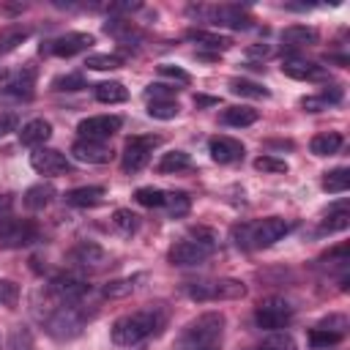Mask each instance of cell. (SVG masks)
I'll return each mask as SVG.
<instances>
[{"label": "cell", "mask_w": 350, "mask_h": 350, "mask_svg": "<svg viewBox=\"0 0 350 350\" xmlns=\"http://www.w3.org/2000/svg\"><path fill=\"white\" fill-rule=\"evenodd\" d=\"M71 156L82 164H104L109 161V148L96 139H77L71 145Z\"/></svg>", "instance_id": "cell-18"}, {"label": "cell", "mask_w": 350, "mask_h": 350, "mask_svg": "<svg viewBox=\"0 0 350 350\" xmlns=\"http://www.w3.org/2000/svg\"><path fill=\"white\" fill-rule=\"evenodd\" d=\"M194 104H197V107H208V104H216V98H211V96H197Z\"/></svg>", "instance_id": "cell-52"}, {"label": "cell", "mask_w": 350, "mask_h": 350, "mask_svg": "<svg viewBox=\"0 0 350 350\" xmlns=\"http://www.w3.org/2000/svg\"><path fill=\"white\" fill-rule=\"evenodd\" d=\"M5 77H8V74H5V68H3V66H0V82H3V79H5Z\"/></svg>", "instance_id": "cell-53"}, {"label": "cell", "mask_w": 350, "mask_h": 350, "mask_svg": "<svg viewBox=\"0 0 350 350\" xmlns=\"http://www.w3.org/2000/svg\"><path fill=\"white\" fill-rule=\"evenodd\" d=\"M224 314L221 312H202L175 339V350H221L224 339Z\"/></svg>", "instance_id": "cell-2"}, {"label": "cell", "mask_w": 350, "mask_h": 350, "mask_svg": "<svg viewBox=\"0 0 350 350\" xmlns=\"http://www.w3.org/2000/svg\"><path fill=\"white\" fill-rule=\"evenodd\" d=\"M175 90H178V88H170V85H164V82H150V85L142 90V96H145L148 101H172Z\"/></svg>", "instance_id": "cell-43"}, {"label": "cell", "mask_w": 350, "mask_h": 350, "mask_svg": "<svg viewBox=\"0 0 350 350\" xmlns=\"http://www.w3.org/2000/svg\"><path fill=\"white\" fill-rule=\"evenodd\" d=\"M85 66L93 68V71H112V68L123 66V57L120 55H90L85 60Z\"/></svg>", "instance_id": "cell-39"}, {"label": "cell", "mask_w": 350, "mask_h": 350, "mask_svg": "<svg viewBox=\"0 0 350 350\" xmlns=\"http://www.w3.org/2000/svg\"><path fill=\"white\" fill-rule=\"evenodd\" d=\"M342 142H345V137H342L339 131H323V134H314V137H312L309 150H312L314 156H334V153H339Z\"/></svg>", "instance_id": "cell-25"}, {"label": "cell", "mask_w": 350, "mask_h": 350, "mask_svg": "<svg viewBox=\"0 0 350 350\" xmlns=\"http://www.w3.org/2000/svg\"><path fill=\"white\" fill-rule=\"evenodd\" d=\"M38 238V227L30 219H3L0 221V249H22Z\"/></svg>", "instance_id": "cell-9"}, {"label": "cell", "mask_w": 350, "mask_h": 350, "mask_svg": "<svg viewBox=\"0 0 350 350\" xmlns=\"http://www.w3.org/2000/svg\"><path fill=\"white\" fill-rule=\"evenodd\" d=\"M317 328H325V331H334V334H347V317L345 314H328L325 320L317 323Z\"/></svg>", "instance_id": "cell-46"}, {"label": "cell", "mask_w": 350, "mask_h": 350, "mask_svg": "<svg viewBox=\"0 0 350 350\" xmlns=\"http://www.w3.org/2000/svg\"><path fill=\"white\" fill-rule=\"evenodd\" d=\"M257 120V109H252V107H227L224 112H221V123L224 126H238V129H243V126H252Z\"/></svg>", "instance_id": "cell-32"}, {"label": "cell", "mask_w": 350, "mask_h": 350, "mask_svg": "<svg viewBox=\"0 0 350 350\" xmlns=\"http://www.w3.org/2000/svg\"><path fill=\"white\" fill-rule=\"evenodd\" d=\"M16 115L14 112H0V137H5L8 131H14L16 129Z\"/></svg>", "instance_id": "cell-50"}, {"label": "cell", "mask_w": 350, "mask_h": 350, "mask_svg": "<svg viewBox=\"0 0 350 350\" xmlns=\"http://www.w3.org/2000/svg\"><path fill=\"white\" fill-rule=\"evenodd\" d=\"M167 306L164 304H148L137 312H129V314H120L112 328H109V336L115 345L120 347H134L150 336H159L161 328L167 325Z\"/></svg>", "instance_id": "cell-1"}, {"label": "cell", "mask_w": 350, "mask_h": 350, "mask_svg": "<svg viewBox=\"0 0 350 350\" xmlns=\"http://www.w3.org/2000/svg\"><path fill=\"white\" fill-rule=\"evenodd\" d=\"M301 107L306 112H323V109H328V101L323 96H306V98H301Z\"/></svg>", "instance_id": "cell-49"}, {"label": "cell", "mask_w": 350, "mask_h": 350, "mask_svg": "<svg viewBox=\"0 0 350 350\" xmlns=\"http://www.w3.org/2000/svg\"><path fill=\"white\" fill-rule=\"evenodd\" d=\"M30 167L38 172V175H46V178H55V175H66L74 170V164L55 148H36L30 153Z\"/></svg>", "instance_id": "cell-14"}, {"label": "cell", "mask_w": 350, "mask_h": 350, "mask_svg": "<svg viewBox=\"0 0 350 350\" xmlns=\"http://www.w3.org/2000/svg\"><path fill=\"white\" fill-rule=\"evenodd\" d=\"M156 170H159L161 175H172V172L191 170V156H189V153H183V150H170V153H164V156L159 159Z\"/></svg>", "instance_id": "cell-30"}, {"label": "cell", "mask_w": 350, "mask_h": 350, "mask_svg": "<svg viewBox=\"0 0 350 350\" xmlns=\"http://www.w3.org/2000/svg\"><path fill=\"white\" fill-rule=\"evenodd\" d=\"M52 137V123L44 120V118H36V120H27L22 129H19V142L27 145V148H44V142Z\"/></svg>", "instance_id": "cell-19"}, {"label": "cell", "mask_w": 350, "mask_h": 350, "mask_svg": "<svg viewBox=\"0 0 350 350\" xmlns=\"http://www.w3.org/2000/svg\"><path fill=\"white\" fill-rule=\"evenodd\" d=\"M55 200V186L52 183H36L22 194V202L27 211H44Z\"/></svg>", "instance_id": "cell-23"}, {"label": "cell", "mask_w": 350, "mask_h": 350, "mask_svg": "<svg viewBox=\"0 0 350 350\" xmlns=\"http://www.w3.org/2000/svg\"><path fill=\"white\" fill-rule=\"evenodd\" d=\"M178 112H180L178 101H148V115L156 120H172L178 118Z\"/></svg>", "instance_id": "cell-38"}, {"label": "cell", "mask_w": 350, "mask_h": 350, "mask_svg": "<svg viewBox=\"0 0 350 350\" xmlns=\"http://www.w3.org/2000/svg\"><path fill=\"white\" fill-rule=\"evenodd\" d=\"M230 93L235 96H243V98H268L271 90L262 88L260 82H252V79H243V77H235L230 79Z\"/></svg>", "instance_id": "cell-31"}, {"label": "cell", "mask_w": 350, "mask_h": 350, "mask_svg": "<svg viewBox=\"0 0 350 350\" xmlns=\"http://www.w3.org/2000/svg\"><path fill=\"white\" fill-rule=\"evenodd\" d=\"M191 16H202L205 22L216 27H230V30H249L254 25V16L241 8V5H189Z\"/></svg>", "instance_id": "cell-6"}, {"label": "cell", "mask_w": 350, "mask_h": 350, "mask_svg": "<svg viewBox=\"0 0 350 350\" xmlns=\"http://www.w3.org/2000/svg\"><path fill=\"white\" fill-rule=\"evenodd\" d=\"M85 88V77L82 74H60L52 79V90L63 93V90H82Z\"/></svg>", "instance_id": "cell-42"}, {"label": "cell", "mask_w": 350, "mask_h": 350, "mask_svg": "<svg viewBox=\"0 0 350 350\" xmlns=\"http://www.w3.org/2000/svg\"><path fill=\"white\" fill-rule=\"evenodd\" d=\"M112 224H115V230H118L120 235H131V232H137V227H139V216L131 213L129 208H118V211L112 213Z\"/></svg>", "instance_id": "cell-35"}, {"label": "cell", "mask_w": 350, "mask_h": 350, "mask_svg": "<svg viewBox=\"0 0 350 350\" xmlns=\"http://www.w3.org/2000/svg\"><path fill=\"white\" fill-rule=\"evenodd\" d=\"M137 279H142V276H131V279H115V282H109V284L104 287V295H107V298H126L129 293H134Z\"/></svg>", "instance_id": "cell-40"}, {"label": "cell", "mask_w": 350, "mask_h": 350, "mask_svg": "<svg viewBox=\"0 0 350 350\" xmlns=\"http://www.w3.org/2000/svg\"><path fill=\"white\" fill-rule=\"evenodd\" d=\"M290 232V221L279 216H268L254 224H238L232 227V243L238 249H268L276 241H282Z\"/></svg>", "instance_id": "cell-3"}, {"label": "cell", "mask_w": 350, "mask_h": 350, "mask_svg": "<svg viewBox=\"0 0 350 350\" xmlns=\"http://www.w3.org/2000/svg\"><path fill=\"white\" fill-rule=\"evenodd\" d=\"M16 301H19V284L11 282V279H0V304L14 309Z\"/></svg>", "instance_id": "cell-45"}, {"label": "cell", "mask_w": 350, "mask_h": 350, "mask_svg": "<svg viewBox=\"0 0 350 350\" xmlns=\"http://www.w3.org/2000/svg\"><path fill=\"white\" fill-rule=\"evenodd\" d=\"M350 224V211H347V202H336L334 208H328L325 219L320 221V235H331V232H339Z\"/></svg>", "instance_id": "cell-24"}, {"label": "cell", "mask_w": 350, "mask_h": 350, "mask_svg": "<svg viewBox=\"0 0 350 350\" xmlns=\"http://www.w3.org/2000/svg\"><path fill=\"white\" fill-rule=\"evenodd\" d=\"M104 30H107L109 36H115L120 44H129V41H137V38H139L137 27H134L129 19H109V22H104Z\"/></svg>", "instance_id": "cell-33"}, {"label": "cell", "mask_w": 350, "mask_h": 350, "mask_svg": "<svg viewBox=\"0 0 350 350\" xmlns=\"http://www.w3.org/2000/svg\"><path fill=\"white\" fill-rule=\"evenodd\" d=\"M96 44L90 33H63L41 46V55H55V57H74L79 52H88Z\"/></svg>", "instance_id": "cell-11"}, {"label": "cell", "mask_w": 350, "mask_h": 350, "mask_svg": "<svg viewBox=\"0 0 350 350\" xmlns=\"http://www.w3.org/2000/svg\"><path fill=\"white\" fill-rule=\"evenodd\" d=\"M93 96L101 104H123L129 98V90L123 88V82H98L93 88Z\"/></svg>", "instance_id": "cell-29"}, {"label": "cell", "mask_w": 350, "mask_h": 350, "mask_svg": "<svg viewBox=\"0 0 350 350\" xmlns=\"http://www.w3.org/2000/svg\"><path fill=\"white\" fill-rule=\"evenodd\" d=\"M159 74H161V77H170V79H175V82H180V85H189V82H191L189 71H183V68H178V66H170V63H161V66H159Z\"/></svg>", "instance_id": "cell-47"}, {"label": "cell", "mask_w": 350, "mask_h": 350, "mask_svg": "<svg viewBox=\"0 0 350 350\" xmlns=\"http://www.w3.org/2000/svg\"><path fill=\"white\" fill-rule=\"evenodd\" d=\"M85 323H88V312L82 309V304H55V306H49V312L44 317V328L55 339H74V336H79Z\"/></svg>", "instance_id": "cell-4"}, {"label": "cell", "mask_w": 350, "mask_h": 350, "mask_svg": "<svg viewBox=\"0 0 350 350\" xmlns=\"http://www.w3.org/2000/svg\"><path fill=\"white\" fill-rule=\"evenodd\" d=\"M134 197H137V202L145 205V208H164L167 191H164V189H153V186H139V189L134 191Z\"/></svg>", "instance_id": "cell-36"}, {"label": "cell", "mask_w": 350, "mask_h": 350, "mask_svg": "<svg viewBox=\"0 0 350 350\" xmlns=\"http://www.w3.org/2000/svg\"><path fill=\"white\" fill-rule=\"evenodd\" d=\"M295 309L290 301L279 298V295H271V298H262L254 309V323L265 331H279V328H287L290 320H293Z\"/></svg>", "instance_id": "cell-7"}, {"label": "cell", "mask_w": 350, "mask_h": 350, "mask_svg": "<svg viewBox=\"0 0 350 350\" xmlns=\"http://www.w3.org/2000/svg\"><path fill=\"white\" fill-rule=\"evenodd\" d=\"M186 38H189V41H197V44H202V46H208V49H216V52H224V49L232 46V38L219 36V33H211V30H200V27L189 30Z\"/></svg>", "instance_id": "cell-28"}, {"label": "cell", "mask_w": 350, "mask_h": 350, "mask_svg": "<svg viewBox=\"0 0 350 350\" xmlns=\"http://www.w3.org/2000/svg\"><path fill=\"white\" fill-rule=\"evenodd\" d=\"M123 126V118L120 115H90L85 120H79L77 131H79V139H96V142H107L112 134H118Z\"/></svg>", "instance_id": "cell-12"}, {"label": "cell", "mask_w": 350, "mask_h": 350, "mask_svg": "<svg viewBox=\"0 0 350 350\" xmlns=\"http://www.w3.org/2000/svg\"><path fill=\"white\" fill-rule=\"evenodd\" d=\"M14 211V194H0V221L8 219Z\"/></svg>", "instance_id": "cell-51"}, {"label": "cell", "mask_w": 350, "mask_h": 350, "mask_svg": "<svg viewBox=\"0 0 350 350\" xmlns=\"http://www.w3.org/2000/svg\"><path fill=\"white\" fill-rule=\"evenodd\" d=\"M254 170L282 175V172H287V161H284V159H276V156H257V159H254Z\"/></svg>", "instance_id": "cell-44"}, {"label": "cell", "mask_w": 350, "mask_h": 350, "mask_svg": "<svg viewBox=\"0 0 350 350\" xmlns=\"http://www.w3.org/2000/svg\"><path fill=\"white\" fill-rule=\"evenodd\" d=\"M30 27L27 25H8V27H3L0 30V55H8V52H14L19 44H25L27 38H30Z\"/></svg>", "instance_id": "cell-26"}, {"label": "cell", "mask_w": 350, "mask_h": 350, "mask_svg": "<svg viewBox=\"0 0 350 350\" xmlns=\"http://www.w3.org/2000/svg\"><path fill=\"white\" fill-rule=\"evenodd\" d=\"M320 186H323V191H328V194H345V191L350 189V170H347V167H336V170L323 172Z\"/></svg>", "instance_id": "cell-27"}, {"label": "cell", "mask_w": 350, "mask_h": 350, "mask_svg": "<svg viewBox=\"0 0 350 350\" xmlns=\"http://www.w3.org/2000/svg\"><path fill=\"white\" fill-rule=\"evenodd\" d=\"M68 260L77 265V268H85V271H96L101 265H107V252L93 243V241H82L77 243L71 252H68Z\"/></svg>", "instance_id": "cell-15"}, {"label": "cell", "mask_w": 350, "mask_h": 350, "mask_svg": "<svg viewBox=\"0 0 350 350\" xmlns=\"http://www.w3.org/2000/svg\"><path fill=\"white\" fill-rule=\"evenodd\" d=\"M345 336L342 334H334V331H325V328H312L309 331V345L312 347H317V350H325V347H334V345H339Z\"/></svg>", "instance_id": "cell-37"}, {"label": "cell", "mask_w": 350, "mask_h": 350, "mask_svg": "<svg viewBox=\"0 0 350 350\" xmlns=\"http://www.w3.org/2000/svg\"><path fill=\"white\" fill-rule=\"evenodd\" d=\"M279 38H282V44H284L287 49H301V46L317 44L320 33H317L314 27H309V25H290V27L282 30Z\"/></svg>", "instance_id": "cell-21"}, {"label": "cell", "mask_w": 350, "mask_h": 350, "mask_svg": "<svg viewBox=\"0 0 350 350\" xmlns=\"http://www.w3.org/2000/svg\"><path fill=\"white\" fill-rule=\"evenodd\" d=\"M164 211L170 216H186L191 211V197L186 191H167L164 197Z\"/></svg>", "instance_id": "cell-34"}, {"label": "cell", "mask_w": 350, "mask_h": 350, "mask_svg": "<svg viewBox=\"0 0 350 350\" xmlns=\"http://www.w3.org/2000/svg\"><path fill=\"white\" fill-rule=\"evenodd\" d=\"M104 197V186H77L71 191H66V202L74 205V208H93L98 205Z\"/></svg>", "instance_id": "cell-22"}, {"label": "cell", "mask_w": 350, "mask_h": 350, "mask_svg": "<svg viewBox=\"0 0 350 350\" xmlns=\"http://www.w3.org/2000/svg\"><path fill=\"white\" fill-rule=\"evenodd\" d=\"M257 350H295V339L290 336V334H271V336H265L260 345H257Z\"/></svg>", "instance_id": "cell-41"}, {"label": "cell", "mask_w": 350, "mask_h": 350, "mask_svg": "<svg viewBox=\"0 0 350 350\" xmlns=\"http://www.w3.org/2000/svg\"><path fill=\"white\" fill-rule=\"evenodd\" d=\"M186 295L191 301H238L246 295V284L241 279H202V282H189L186 284Z\"/></svg>", "instance_id": "cell-5"}, {"label": "cell", "mask_w": 350, "mask_h": 350, "mask_svg": "<svg viewBox=\"0 0 350 350\" xmlns=\"http://www.w3.org/2000/svg\"><path fill=\"white\" fill-rule=\"evenodd\" d=\"M33 88H36V71H33V68H25V71H19V74L0 90V98L11 96V98L27 101V98H33Z\"/></svg>", "instance_id": "cell-20"}, {"label": "cell", "mask_w": 350, "mask_h": 350, "mask_svg": "<svg viewBox=\"0 0 350 350\" xmlns=\"http://www.w3.org/2000/svg\"><path fill=\"white\" fill-rule=\"evenodd\" d=\"M161 142V137H156V134H137V137H129L126 139V145H123V156H120V167H123V172H139L145 164H148V159H150V153H153V148Z\"/></svg>", "instance_id": "cell-8"}, {"label": "cell", "mask_w": 350, "mask_h": 350, "mask_svg": "<svg viewBox=\"0 0 350 350\" xmlns=\"http://www.w3.org/2000/svg\"><path fill=\"white\" fill-rule=\"evenodd\" d=\"M189 235H191L194 241H200V243H205V246H213V249H216V232H213V230H208V227H191V230H189Z\"/></svg>", "instance_id": "cell-48"}, {"label": "cell", "mask_w": 350, "mask_h": 350, "mask_svg": "<svg viewBox=\"0 0 350 350\" xmlns=\"http://www.w3.org/2000/svg\"><path fill=\"white\" fill-rule=\"evenodd\" d=\"M211 254H213V246H205V243H200V241H194V238H183V241H178V243L170 246L167 260H170L172 265L189 268V265L205 262Z\"/></svg>", "instance_id": "cell-13"}, {"label": "cell", "mask_w": 350, "mask_h": 350, "mask_svg": "<svg viewBox=\"0 0 350 350\" xmlns=\"http://www.w3.org/2000/svg\"><path fill=\"white\" fill-rule=\"evenodd\" d=\"M46 293H49V298L55 304H82V298L90 293V287H88L85 279H79L74 273H57L49 282Z\"/></svg>", "instance_id": "cell-10"}, {"label": "cell", "mask_w": 350, "mask_h": 350, "mask_svg": "<svg viewBox=\"0 0 350 350\" xmlns=\"http://www.w3.org/2000/svg\"><path fill=\"white\" fill-rule=\"evenodd\" d=\"M282 71L293 79H309V82H320V79H328V68L325 66H317L312 60H304V57H287L282 63Z\"/></svg>", "instance_id": "cell-17"}, {"label": "cell", "mask_w": 350, "mask_h": 350, "mask_svg": "<svg viewBox=\"0 0 350 350\" xmlns=\"http://www.w3.org/2000/svg\"><path fill=\"white\" fill-rule=\"evenodd\" d=\"M208 153L216 164H235L243 159V142L232 139V137H211L208 139Z\"/></svg>", "instance_id": "cell-16"}]
</instances>
